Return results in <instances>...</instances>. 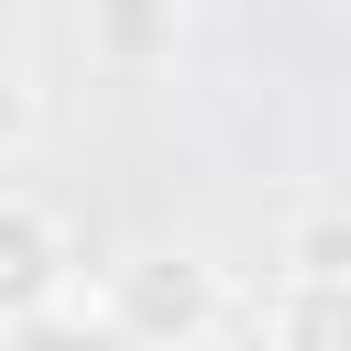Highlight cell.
Returning <instances> with one entry per match:
<instances>
[{
  "label": "cell",
  "mask_w": 351,
  "mask_h": 351,
  "mask_svg": "<svg viewBox=\"0 0 351 351\" xmlns=\"http://www.w3.org/2000/svg\"><path fill=\"white\" fill-rule=\"evenodd\" d=\"M99 307H110V329L143 340V351H197L241 296H230V274H219L208 252H132Z\"/></svg>",
  "instance_id": "obj_1"
},
{
  "label": "cell",
  "mask_w": 351,
  "mask_h": 351,
  "mask_svg": "<svg viewBox=\"0 0 351 351\" xmlns=\"http://www.w3.org/2000/svg\"><path fill=\"white\" fill-rule=\"evenodd\" d=\"M329 274H351V208H307L285 230V285H329Z\"/></svg>",
  "instance_id": "obj_5"
},
{
  "label": "cell",
  "mask_w": 351,
  "mask_h": 351,
  "mask_svg": "<svg viewBox=\"0 0 351 351\" xmlns=\"http://www.w3.org/2000/svg\"><path fill=\"white\" fill-rule=\"evenodd\" d=\"M197 351H285V340H274V318H263V307H230V318H219Z\"/></svg>",
  "instance_id": "obj_7"
},
{
  "label": "cell",
  "mask_w": 351,
  "mask_h": 351,
  "mask_svg": "<svg viewBox=\"0 0 351 351\" xmlns=\"http://www.w3.org/2000/svg\"><path fill=\"white\" fill-rule=\"evenodd\" d=\"M33 132H44V99H33V77H11V66H0V165H11V154H33Z\"/></svg>",
  "instance_id": "obj_6"
},
{
  "label": "cell",
  "mask_w": 351,
  "mask_h": 351,
  "mask_svg": "<svg viewBox=\"0 0 351 351\" xmlns=\"http://www.w3.org/2000/svg\"><path fill=\"white\" fill-rule=\"evenodd\" d=\"M274 340L285 351H351V274H329V285H285L274 274Z\"/></svg>",
  "instance_id": "obj_4"
},
{
  "label": "cell",
  "mask_w": 351,
  "mask_h": 351,
  "mask_svg": "<svg viewBox=\"0 0 351 351\" xmlns=\"http://www.w3.org/2000/svg\"><path fill=\"white\" fill-rule=\"evenodd\" d=\"M88 55L110 77H154L186 55V0H88Z\"/></svg>",
  "instance_id": "obj_3"
},
{
  "label": "cell",
  "mask_w": 351,
  "mask_h": 351,
  "mask_svg": "<svg viewBox=\"0 0 351 351\" xmlns=\"http://www.w3.org/2000/svg\"><path fill=\"white\" fill-rule=\"evenodd\" d=\"M77 285V252H66V219L22 186H0V329H33L55 318Z\"/></svg>",
  "instance_id": "obj_2"
}]
</instances>
